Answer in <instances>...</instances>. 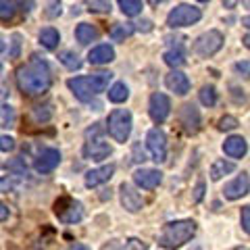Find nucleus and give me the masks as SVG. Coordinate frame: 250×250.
Wrapping results in <instances>:
<instances>
[{
    "label": "nucleus",
    "instance_id": "obj_1",
    "mask_svg": "<svg viewBox=\"0 0 250 250\" xmlns=\"http://www.w3.org/2000/svg\"><path fill=\"white\" fill-rule=\"evenodd\" d=\"M17 85L25 96H40L52 85V75L46 62L31 61L17 69Z\"/></svg>",
    "mask_w": 250,
    "mask_h": 250
},
{
    "label": "nucleus",
    "instance_id": "obj_2",
    "mask_svg": "<svg viewBox=\"0 0 250 250\" xmlns=\"http://www.w3.org/2000/svg\"><path fill=\"white\" fill-rule=\"evenodd\" d=\"M113 80V73H96V75H82V77H71V80L67 82L69 90H71L75 94L77 100H82V103H88V100H92L96 94L104 92L108 88V82Z\"/></svg>",
    "mask_w": 250,
    "mask_h": 250
},
{
    "label": "nucleus",
    "instance_id": "obj_3",
    "mask_svg": "<svg viewBox=\"0 0 250 250\" xmlns=\"http://www.w3.org/2000/svg\"><path fill=\"white\" fill-rule=\"evenodd\" d=\"M196 233V223L192 219H179V221H171L163 228L159 236V244L163 248L175 250L179 246H184L186 242H190Z\"/></svg>",
    "mask_w": 250,
    "mask_h": 250
},
{
    "label": "nucleus",
    "instance_id": "obj_4",
    "mask_svg": "<svg viewBox=\"0 0 250 250\" xmlns=\"http://www.w3.org/2000/svg\"><path fill=\"white\" fill-rule=\"evenodd\" d=\"M106 129L115 142L125 144L131 134V113L127 108H115L106 119Z\"/></svg>",
    "mask_w": 250,
    "mask_h": 250
},
{
    "label": "nucleus",
    "instance_id": "obj_5",
    "mask_svg": "<svg viewBox=\"0 0 250 250\" xmlns=\"http://www.w3.org/2000/svg\"><path fill=\"white\" fill-rule=\"evenodd\" d=\"M202 17V11L198 6H192V4H177L173 11L167 15V25L171 29H177V27H188V25H194L198 23Z\"/></svg>",
    "mask_w": 250,
    "mask_h": 250
},
{
    "label": "nucleus",
    "instance_id": "obj_6",
    "mask_svg": "<svg viewBox=\"0 0 250 250\" xmlns=\"http://www.w3.org/2000/svg\"><path fill=\"white\" fill-rule=\"evenodd\" d=\"M221 46H223V34L217 29H208L194 40V52L202 59H208L215 52L221 50Z\"/></svg>",
    "mask_w": 250,
    "mask_h": 250
},
{
    "label": "nucleus",
    "instance_id": "obj_7",
    "mask_svg": "<svg viewBox=\"0 0 250 250\" xmlns=\"http://www.w3.org/2000/svg\"><path fill=\"white\" fill-rule=\"evenodd\" d=\"M54 213L62 223H77L83 219V207L82 202H77L73 198H59L54 205Z\"/></svg>",
    "mask_w": 250,
    "mask_h": 250
},
{
    "label": "nucleus",
    "instance_id": "obj_8",
    "mask_svg": "<svg viewBox=\"0 0 250 250\" xmlns=\"http://www.w3.org/2000/svg\"><path fill=\"white\" fill-rule=\"evenodd\" d=\"M146 144L148 150H150L152 159L156 163H165L167 161V136L161 127H152L146 136Z\"/></svg>",
    "mask_w": 250,
    "mask_h": 250
},
{
    "label": "nucleus",
    "instance_id": "obj_9",
    "mask_svg": "<svg viewBox=\"0 0 250 250\" xmlns=\"http://www.w3.org/2000/svg\"><path fill=\"white\" fill-rule=\"evenodd\" d=\"M148 113H150V119L154 123H163L167 121V117L171 113V100L167 94H152L150 103H148Z\"/></svg>",
    "mask_w": 250,
    "mask_h": 250
},
{
    "label": "nucleus",
    "instance_id": "obj_10",
    "mask_svg": "<svg viewBox=\"0 0 250 250\" xmlns=\"http://www.w3.org/2000/svg\"><path fill=\"white\" fill-rule=\"evenodd\" d=\"M119 194H121V205H123V208L129 210V213H138V210L144 207L142 194H140L131 184H121Z\"/></svg>",
    "mask_w": 250,
    "mask_h": 250
},
{
    "label": "nucleus",
    "instance_id": "obj_11",
    "mask_svg": "<svg viewBox=\"0 0 250 250\" xmlns=\"http://www.w3.org/2000/svg\"><path fill=\"white\" fill-rule=\"evenodd\" d=\"M113 152V148L108 142H104L103 138H96V140H88L83 146V156L90 161H104L108 159Z\"/></svg>",
    "mask_w": 250,
    "mask_h": 250
},
{
    "label": "nucleus",
    "instance_id": "obj_12",
    "mask_svg": "<svg viewBox=\"0 0 250 250\" xmlns=\"http://www.w3.org/2000/svg\"><path fill=\"white\" fill-rule=\"evenodd\" d=\"M59 163H61V152L54 150V148H46V150H42L36 156L34 167L38 173H50V171L59 167Z\"/></svg>",
    "mask_w": 250,
    "mask_h": 250
},
{
    "label": "nucleus",
    "instance_id": "obj_13",
    "mask_svg": "<svg viewBox=\"0 0 250 250\" xmlns=\"http://www.w3.org/2000/svg\"><path fill=\"white\" fill-rule=\"evenodd\" d=\"M163 182V173L159 169H138L134 173V184L142 190H154Z\"/></svg>",
    "mask_w": 250,
    "mask_h": 250
},
{
    "label": "nucleus",
    "instance_id": "obj_14",
    "mask_svg": "<svg viewBox=\"0 0 250 250\" xmlns=\"http://www.w3.org/2000/svg\"><path fill=\"white\" fill-rule=\"evenodd\" d=\"M179 123L184 125V129L188 134H196L200 129V113L194 104H184L179 111Z\"/></svg>",
    "mask_w": 250,
    "mask_h": 250
},
{
    "label": "nucleus",
    "instance_id": "obj_15",
    "mask_svg": "<svg viewBox=\"0 0 250 250\" xmlns=\"http://www.w3.org/2000/svg\"><path fill=\"white\" fill-rule=\"evenodd\" d=\"M165 85L171 92H175L177 96H186V94L190 92V80H188L186 73L177 71V69H173L171 73L165 75Z\"/></svg>",
    "mask_w": 250,
    "mask_h": 250
},
{
    "label": "nucleus",
    "instance_id": "obj_16",
    "mask_svg": "<svg viewBox=\"0 0 250 250\" xmlns=\"http://www.w3.org/2000/svg\"><path fill=\"white\" fill-rule=\"evenodd\" d=\"M113 173H115V165H111V163H108V165L92 169V171L85 173V186H88V188H96L100 184H106L108 179L113 177Z\"/></svg>",
    "mask_w": 250,
    "mask_h": 250
},
{
    "label": "nucleus",
    "instance_id": "obj_17",
    "mask_svg": "<svg viewBox=\"0 0 250 250\" xmlns=\"http://www.w3.org/2000/svg\"><path fill=\"white\" fill-rule=\"evenodd\" d=\"M248 173H242V175H238L233 182H229L228 186H225V190H223V194H225V198L228 200H238V198H242V196H246L248 194Z\"/></svg>",
    "mask_w": 250,
    "mask_h": 250
},
{
    "label": "nucleus",
    "instance_id": "obj_18",
    "mask_svg": "<svg viewBox=\"0 0 250 250\" xmlns=\"http://www.w3.org/2000/svg\"><path fill=\"white\" fill-rule=\"evenodd\" d=\"M88 61H90V65H108L111 61H115L113 46L100 44V46H96V48H92L90 54H88Z\"/></svg>",
    "mask_w": 250,
    "mask_h": 250
},
{
    "label": "nucleus",
    "instance_id": "obj_19",
    "mask_svg": "<svg viewBox=\"0 0 250 250\" xmlns=\"http://www.w3.org/2000/svg\"><path fill=\"white\" fill-rule=\"evenodd\" d=\"M246 150H248V144L242 136H231L223 142V152L231 156V159H242L246 154Z\"/></svg>",
    "mask_w": 250,
    "mask_h": 250
},
{
    "label": "nucleus",
    "instance_id": "obj_20",
    "mask_svg": "<svg viewBox=\"0 0 250 250\" xmlns=\"http://www.w3.org/2000/svg\"><path fill=\"white\" fill-rule=\"evenodd\" d=\"M75 38H77V42L85 46V44H90L98 38V29L94 25H90V23H80L77 29H75Z\"/></svg>",
    "mask_w": 250,
    "mask_h": 250
},
{
    "label": "nucleus",
    "instance_id": "obj_21",
    "mask_svg": "<svg viewBox=\"0 0 250 250\" xmlns=\"http://www.w3.org/2000/svg\"><path fill=\"white\" fill-rule=\"evenodd\" d=\"M233 169H236V165H233L231 161L219 159L213 163V167H210V179H213V182H219V179H223V175L231 173Z\"/></svg>",
    "mask_w": 250,
    "mask_h": 250
},
{
    "label": "nucleus",
    "instance_id": "obj_22",
    "mask_svg": "<svg viewBox=\"0 0 250 250\" xmlns=\"http://www.w3.org/2000/svg\"><path fill=\"white\" fill-rule=\"evenodd\" d=\"M59 42H61V36H59V31L54 27H44L40 31V44L44 46L46 50H54L59 46Z\"/></svg>",
    "mask_w": 250,
    "mask_h": 250
},
{
    "label": "nucleus",
    "instance_id": "obj_23",
    "mask_svg": "<svg viewBox=\"0 0 250 250\" xmlns=\"http://www.w3.org/2000/svg\"><path fill=\"white\" fill-rule=\"evenodd\" d=\"M129 98V88L125 85L123 82H117L111 90H108V100L115 104H119V103H125V100Z\"/></svg>",
    "mask_w": 250,
    "mask_h": 250
},
{
    "label": "nucleus",
    "instance_id": "obj_24",
    "mask_svg": "<svg viewBox=\"0 0 250 250\" xmlns=\"http://www.w3.org/2000/svg\"><path fill=\"white\" fill-rule=\"evenodd\" d=\"M119 6L125 17H138L142 13V0H119Z\"/></svg>",
    "mask_w": 250,
    "mask_h": 250
},
{
    "label": "nucleus",
    "instance_id": "obj_25",
    "mask_svg": "<svg viewBox=\"0 0 250 250\" xmlns=\"http://www.w3.org/2000/svg\"><path fill=\"white\" fill-rule=\"evenodd\" d=\"M163 59H165V62L169 67H182V65H186V54H184L182 48L167 50L165 54H163Z\"/></svg>",
    "mask_w": 250,
    "mask_h": 250
},
{
    "label": "nucleus",
    "instance_id": "obj_26",
    "mask_svg": "<svg viewBox=\"0 0 250 250\" xmlns=\"http://www.w3.org/2000/svg\"><path fill=\"white\" fill-rule=\"evenodd\" d=\"M17 15L15 0H0V21H11Z\"/></svg>",
    "mask_w": 250,
    "mask_h": 250
},
{
    "label": "nucleus",
    "instance_id": "obj_27",
    "mask_svg": "<svg viewBox=\"0 0 250 250\" xmlns=\"http://www.w3.org/2000/svg\"><path fill=\"white\" fill-rule=\"evenodd\" d=\"M200 103L205 106H215L217 104V90L213 85H205L200 90Z\"/></svg>",
    "mask_w": 250,
    "mask_h": 250
},
{
    "label": "nucleus",
    "instance_id": "obj_28",
    "mask_svg": "<svg viewBox=\"0 0 250 250\" xmlns=\"http://www.w3.org/2000/svg\"><path fill=\"white\" fill-rule=\"evenodd\" d=\"M61 62L65 67H69V69H80L82 67V61L77 59V54H73L71 50H65V52H61Z\"/></svg>",
    "mask_w": 250,
    "mask_h": 250
},
{
    "label": "nucleus",
    "instance_id": "obj_29",
    "mask_svg": "<svg viewBox=\"0 0 250 250\" xmlns=\"http://www.w3.org/2000/svg\"><path fill=\"white\" fill-rule=\"evenodd\" d=\"M15 123V111L13 106H0V127H11Z\"/></svg>",
    "mask_w": 250,
    "mask_h": 250
},
{
    "label": "nucleus",
    "instance_id": "obj_30",
    "mask_svg": "<svg viewBox=\"0 0 250 250\" xmlns=\"http://www.w3.org/2000/svg\"><path fill=\"white\" fill-rule=\"evenodd\" d=\"M90 11L94 13H111V0H88Z\"/></svg>",
    "mask_w": 250,
    "mask_h": 250
},
{
    "label": "nucleus",
    "instance_id": "obj_31",
    "mask_svg": "<svg viewBox=\"0 0 250 250\" xmlns=\"http://www.w3.org/2000/svg\"><path fill=\"white\" fill-rule=\"evenodd\" d=\"M131 34H134V27H131V25H117L111 31V38L119 42V40H125V38L131 36Z\"/></svg>",
    "mask_w": 250,
    "mask_h": 250
},
{
    "label": "nucleus",
    "instance_id": "obj_32",
    "mask_svg": "<svg viewBox=\"0 0 250 250\" xmlns=\"http://www.w3.org/2000/svg\"><path fill=\"white\" fill-rule=\"evenodd\" d=\"M240 125V121L236 119V117H231V115H225L219 119V129L221 131H231V129H236Z\"/></svg>",
    "mask_w": 250,
    "mask_h": 250
},
{
    "label": "nucleus",
    "instance_id": "obj_33",
    "mask_svg": "<svg viewBox=\"0 0 250 250\" xmlns=\"http://www.w3.org/2000/svg\"><path fill=\"white\" fill-rule=\"evenodd\" d=\"M0 150L2 152H13L15 150V140L11 136H0Z\"/></svg>",
    "mask_w": 250,
    "mask_h": 250
},
{
    "label": "nucleus",
    "instance_id": "obj_34",
    "mask_svg": "<svg viewBox=\"0 0 250 250\" xmlns=\"http://www.w3.org/2000/svg\"><path fill=\"white\" fill-rule=\"evenodd\" d=\"M242 229L246 233H250V207L242 208Z\"/></svg>",
    "mask_w": 250,
    "mask_h": 250
},
{
    "label": "nucleus",
    "instance_id": "obj_35",
    "mask_svg": "<svg viewBox=\"0 0 250 250\" xmlns=\"http://www.w3.org/2000/svg\"><path fill=\"white\" fill-rule=\"evenodd\" d=\"M202 198H205V182H200L196 184V188H194V202H200Z\"/></svg>",
    "mask_w": 250,
    "mask_h": 250
},
{
    "label": "nucleus",
    "instance_id": "obj_36",
    "mask_svg": "<svg viewBox=\"0 0 250 250\" xmlns=\"http://www.w3.org/2000/svg\"><path fill=\"white\" fill-rule=\"evenodd\" d=\"M103 250H125V248H123V246H121L117 240H113V242H108V244H106Z\"/></svg>",
    "mask_w": 250,
    "mask_h": 250
},
{
    "label": "nucleus",
    "instance_id": "obj_37",
    "mask_svg": "<svg viewBox=\"0 0 250 250\" xmlns=\"http://www.w3.org/2000/svg\"><path fill=\"white\" fill-rule=\"evenodd\" d=\"M19 40H21V36H19V34H15V36H13V44H15V50L11 52V57H17V54H19Z\"/></svg>",
    "mask_w": 250,
    "mask_h": 250
},
{
    "label": "nucleus",
    "instance_id": "obj_38",
    "mask_svg": "<svg viewBox=\"0 0 250 250\" xmlns=\"http://www.w3.org/2000/svg\"><path fill=\"white\" fill-rule=\"evenodd\" d=\"M6 219H9V207L0 202V221H6Z\"/></svg>",
    "mask_w": 250,
    "mask_h": 250
},
{
    "label": "nucleus",
    "instance_id": "obj_39",
    "mask_svg": "<svg viewBox=\"0 0 250 250\" xmlns=\"http://www.w3.org/2000/svg\"><path fill=\"white\" fill-rule=\"evenodd\" d=\"M240 0H223V4H225V9H236Z\"/></svg>",
    "mask_w": 250,
    "mask_h": 250
},
{
    "label": "nucleus",
    "instance_id": "obj_40",
    "mask_svg": "<svg viewBox=\"0 0 250 250\" xmlns=\"http://www.w3.org/2000/svg\"><path fill=\"white\" fill-rule=\"evenodd\" d=\"M69 250H90V248L85 244H71V246H69Z\"/></svg>",
    "mask_w": 250,
    "mask_h": 250
},
{
    "label": "nucleus",
    "instance_id": "obj_41",
    "mask_svg": "<svg viewBox=\"0 0 250 250\" xmlns=\"http://www.w3.org/2000/svg\"><path fill=\"white\" fill-rule=\"evenodd\" d=\"M6 50V42H4V36H0V54Z\"/></svg>",
    "mask_w": 250,
    "mask_h": 250
},
{
    "label": "nucleus",
    "instance_id": "obj_42",
    "mask_svg": "<svg viewBox=\"0 0 250 250\" xmlns=\"http://www.w3.org/2000/svg\"><path fill=\"white\" fill-rule=\"evenodd\" d=\"M148 2H150L152 6H159V4H163V2H165V0H148Z\"/></svg>",
    "mask_w": 250,
    "mask_h": 250
},
{
    "label": "nucleus",
    "instance_id": "obj_43",
    "mask_svg": "<svg viewBox=\"0 0 250 250\" xmlns=\"http://www.w3.org/2000/svg\"><path fill=\"white\" fill-rule=\"evenodd\" d=\"M198 2H208V0H198Z\"/></svg>",
    "mask_w": 250,
    "mask_h": 250
},
{
    "label": "nucleus",
    "instance_id": "obj_44",
    "mask_svg": "<svg viewBox=\"0 0 250 250\" xmlns=\"http://www.w3.org/2000/svg\"><path fill=\"white\" fill-rule=\"evenodd\" d=\"M0 73H2V65H0Z\"/></svg>",
    "mask_w": 250,
    "mask_h": 250
}]
</instances>
